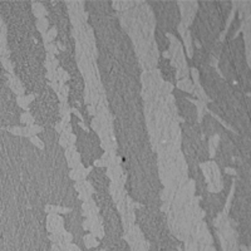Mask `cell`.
Returning a JSON list of instances; mask_svg holds the SVG:
<instances>
[{
  "instance_id": "23",
  "label": "cell",
  "mask_w": 251,
  "mask_h": 251,
  "mask_svg": "<svg viewBox=\"0 0 251 251\" xmlns=\"http://www.w3.org/2000/svg\"><path fill=\"white\" fill-rule=\"evenodd\" d=\"M70 106L68 104V102L67 103H59V111H60V116H63V114H65V113H72L70 112Z\"/></svg>"
},
{
  "instance_id": "12",
  "label": "cell",
  "mask_w": 251,
  "mask_h": 251,
  "mask_svg": "<svg viewBox=\"0 0 251 251\" xmlns=\"http://www.w3.org/2000/svg\"><path fill=\"white\" fill-rule=\"evenodd\" d=\"M69 177L72 181L78 182V181H84L87 178V173L86 170L84 171H78V170H70L69 171Z\"/></svg>"
},
{
  "instance_id": "37",
  "label": "cell",
  "mask_w": 251,
  "mask_h": 251,
  "mask_svg": "<svg viewBox=\"0 0 251 251\" xmlns=\"http://www.w3.org/2000/svg\"><path fill=\"white\" fill-rule=\"evenodd\" d=\"M225 171H226V173H229V175H232V176H235V175H236V171H235L234 168L226 167V168H225Z\"/></svg>"
},
{
  "instance_id": "20",
  "label": "cell",
  "mask_w": 251,
  "mask_h": 251,
  "mask_svg": "<svg viewBox=\"0 0 251 251\" xmlns=\"http://www.w3.org/2000/svg\"><path fill=\"white\" fill-rule=\"evenodd\" d=\"M44 48H45L47 53H50V54H53V55H57V54H59V53H60V52L58 50V48H57L55 43H49V44H45V45H44Z\"/></svg>"
},
{
  "instance_id": "4",
  "label": "cell",
  "mask_w": 251,
  "mask_h": 251,
  "mask_svg": "<svg viewBox=\"0 0 251 251\" xmlns=\"http://www.w3.org/2000/svg\"><path fill=\"white\" fill-rule=\"evenodd\" d=\"M8 86L10 87V89L18 96V97H23L25 96V89L23 87V83L14 74V75H10L8 74Z\"/></svg>"
},
{
  "instance_id": "15",
  "label": "cell",
  "mask_w": 251,
  "mask_h": 251,
  "mask_svg": "<svg viewBox=\"0 0 251 251\" xmlns=\"http://www.w3.org/2000/svg\"><path fill=\"white\" fill-rule=\"evenodd\" d=\"M84 245L87 249H93L96 246H98V241H97V237L93 235V234H87L84 236Z\"/></svg>"
},
{
  "instance_id": "24",
  "label": "cell",
  "mask_w": 251,
  "mask_h": 251,
  "mask_svg": "<svg viewBox=\"0 0 251 251\" xmlns=\"http://www.w3.org/2000/svg\"><path fill=\"white\" fill-rule=\"evenodd\" d=\"M62 239H63V243H64V244H70V243L73 241L72 234L68 232V231H65V230L62 232Z\"/></svg>"
},
{
  "instance_id": "14",
  "label": "cell",
  "mask_w": 251,
  "mask_h": 251,
  "mask_svg": "<svg viewBox=\"0 0 251 251\" xmlns=\"http://www.w3.org/2000/svg\"><path fill=\"white\" fill-rule=\"evenodd\" d=\"M200 168H201V171H202V173H204V176L206 178V182L210 183L211 180H212V172H211V167H210V161L200 163Z\"/></svg>"
},
{
  "instance_id": "8",
  "label": "cell",
  "mask_w": 251,
  "mask_h": 251,
  "mask_svg": "<svg viewBox=\"0 0 251 251\" xmlns=\"http://www.w3.org/2000/svg\"><path fill=\"white\" fill-rule=\"evenodd\" d=\"M57 35H58V30H57V28H55V26L49 28L44 34H42V38H43V43H44V45H45V44H49V43H54Z\"/></svg>"
},
{
  "instance_id": "33",
  "label": "cell",
  "mask_w": 251,
  "mask_h": 251,
  "mask_svg": "<svg viewBox=\"0 0 251 251\" xmlns=\"http://www.w3.org/2000/svg\"><path fill=\"white\" fill-rule=\"evenodd\" d=\"M63 126H64V122H62V121L58 122V123H55V131H57L59 134L63 132Z\"/></svg>"
},
{
  "instance_id": "27",
  "label": "cell",
  "mask_w": 251,
  "mask_h": 251,
  "mask_svg": "<svg viewBox=\"0 0 251 251\" xmlns=\"http://www.w3.org/2000/svg\"><path fill=\"white\" fill-rule=\"evenodd\" d=\"M59 93H60L64 98H68V94H69V87H68L67 84H64V86L59 89Z\"/></svg>"
},
{
  "instance_id": "38",
  "label": "cell",
  "mask_w": 251,
  "mask_h": 251,
  "mask_svg": "<svg viewBox=\"0 0 251 251\" xmlns=\"http://www.w3.org/2000/svg\"><path fill=\"white\" fill-rule=\"evenodd\" d=\"M53 59H55V55H53V54H50V53H47V58H45V60L52 62Z\"/></svg>"
},
{
  "instance_id": "13",
  "label": "cell",
  "mask_w": 251,
  "mask_h": 251,
  "mask_svg": "<svg viewBox=\"0 0 251 251\" xmlns=\"http://www.w3.org/2000/svg\"><path fill=\"white\" fill-rule=\"evenodd\" d=\"M35 26H36V30H38L40 34H44V33L49 29V20H48L47 18L36 19V20H35Z\"/></svg>"
},
{
  "instance_id": "26",
  "label": "cell",
  "mask_w": 251,
  "mask_h": 251,
  "mask_svg": "<svg viewBox=\"0 0 251 251\" xmlns=\"http://www.w3.org/2000/svg\"><path fill=\"white\" fill-rule=\"evenodd\" d=\"M209 141L212 143V146H214L215 148H217V147H219V143H220V136H219V134H214Z\"/></svg>"
},
{
  "instance_id": "35",
  "label": "cell",
  "mask_w": 251,
  "mask_h": 251,
  "mask_svg": "<svg viewBox=\"0 0 251 251\" xmlns=\"http://www.w3.org/2000/svg\"><path fill=\"white\" fill-rule=\"evenodd\" d=\"M24 97H25V99H26V102H28L29 104H30L33 101H35V96H34V94H25Z\"/></svg>"
},
{
  "instance_id": "19",
  "label": "cell",
  "mask_w": 251,
  "mask_h": 251,
  "mask_svg": "<svg viewBox=\"0 0 251 251\" xmlns=\"http://www.w3.org/2000/svg\"><path fill=\"white\" fill-rule=\"evenodd\" d=\"M16 104H18L21 109H24L25 112L29 111V103L26 102V99H25L24 96H23V97H16Z\"/></svg>"
},
{
  "instance_id": "36",
  "label": "cell",
  "mask_w": 251,
  "mask_h": 251,
  "mask_svg": "<svg viewBox=\"0 0 251 251\" xmlns=\"http://www.w3.org/2000/svg\"><path fill=\"white\" fill-rule=\"evenodd\" d=\"M94 166H96V167H106V166H104V162H103L101 158L94 161Z\"/></svg>"
},
{
  "instance_id": "3",
  "label": "cell",
  "mask_w": 251,
  "mask_h": 251,
  "mask_svg": "<svg viewBox=\"0 0 251 251\" xmlns=\"http://www.w3.org/2000/svg\"><path fill=\"white\" fill-rule=\"evenodd\" d=\"M177 30H178V34H180L181 38H182L183 47H185V49H186V54H187V57L191 59V58L193 57V47H192V36H191V31H190L187 28H185L181 23L178 24Z\"/></svg>"
},
{
  "instance_id": "30",
  "label": "cell",
  "mask_w": 251,
  "mask_h": 251,
  "mask_svg": "<svg viewBox=\"0 0 251 251\" xmlns=\"http://www.w3.org/2000/svg\"><path fill=\"white\" fill-rule=\"evenodd\" d=\"M62 133H73V127H72V125L70 123H64Z\"/></svg>"
},
{
  "instance_id": "22",
  "label": "cell",
  "mask_w": 251,
  "mask_h": 251,
  "mask_svg": "<svg viewBox=\"0 0 251 251\" xmlns=\"http://www.w3.org/2000/svg\"><path fill=\"white\" fill-rule=\"evenodd\" d=\"M8 131L14 134V136H19V137H23V127H19V126H15V127H9Z\"/></svg>"
},
{
  "instance_id": "32",
  "label": "cell",
  "mask_w": 251,
  "mask_h": 251,
  "mask_svg": "<svg viewBox=\"0 0 251 251\" xmlns=\"http://www.w3.org/2000/svg\"><path fill=\"white\" fill-rule=\"evenodd\" d=\"M87 111H88V113H89L92 117H96V113H97V111H96V107H93V106L88 104V106H87Z\"/></svg>"
},
{
  "instance_id": "11",
  "label": "cell",
  "mask_w": 251,
  "mask_h": 251,
  "mask_svg": "<svg viewBox=\"0 0 251 251\" xmlns=\"http://www.w3.org/2000/svg\"><path fill=\"white\" fill-rule=\"evenodd\" d=\"M195 106H196V109H197V117H198V121L202 120L204 114L206 113L207 108H206V103L202 102V101H198V99H190Z\"/></svg>"
},
{
  "instance_id": "10",
  "label": "cell",
  "mask_w": 251,
  "mask_h": 251,
  "mask_svg": "<svg viewBox=\"0 0 251 251\" xmlns=\"http://www.w3.org/2000/svg\"><path fill=\"white\" fill-rule=\"evenodd\" d=\"M45 212L47 214H68L70 212L69 207H63V206H58V205H47L45 206Z\"/></svg>"
},
{
  "instance_id": "2",
  "label": "cell",
  "mask_w": 251,
  "mask_h": 251,
  "mask_svg": "<svg viewBox=\"0 0 251 251\" xmlns=\"http://www.w3.org/2000/svg\"><path fill=\"white\" fill-rule=\"evenodd\" d=\"M47 230L50 234L62 235V232L64 231V221H63L62 216H59L58 214H48Z\"/></svg>"
},
{
  "instance_id": "16",
  "label": "cell",
  "mask_w": 251,
  "mask_h": 251,
  "mask_svg": "<svg viewBox=\"0 0 251 251\" xmlns=\"http://www.w3.org/2000/svg\"><path fill=\"white\" fill-rule=\"evenodd\" d=\"M20 122L25 126H30V125H34V123H35V120H34V117L31 116V113H30L29 111H26V112H23V113L20 114Z\"/></svg>"
},
{
  "instance_id": "39",
  "label": "cell",
  "mask_w": 251,
  "mask_h": 251,
  "mask_svg": "<svg viewBox=\"0 0 251 251\" xmlns=\"http://www.w3.org/2000/svg\"><path fill=\"white\" fill-rule=\"evenodd\" d=\"M78 125H79V127H81V128H82L83 131L88 132V127H87V126L84 125V122H81V121H79V122H78Z\"/></svg>"
},
{
  "instance_id": "1",
  "label": "cell",
  "mask_w": 251,
  "mask_h": 251,
  "mask_svg": "<svg viewBox=\"0 0 251 251\" xmlns=\"http://www.w3.org/2000/svg\"><path fill=\"white\" fill-rule=\"evenodd\" d=\"M180 8H181V24L188 29V26L192 24L196 10H197V3L195 1H186L178 3Z\"/></svg>"
},
{
  "instance_id": "17",
  "label": "cell",
  "mask_w": 251,
  "mask_h": 251,
  "mask_svg": "<svg viewBox=\"0 0 251 251\" xmlns=\"http://www.w3.org/2000/svg\"><path fill=\"white\" fill-rule=\"evenodd\" d=\"M0 60H1V64H3V67L5 68V70H8L10 75H14V68H13V64H11L10 59H9V58H3V57H0Z\"/></svg>"
},
{
  "instance_id": "29",
  "label": "cell",
  "mask_w": 251,
  "mask_h": 251,
  "mask_svg": "<svg viewBox=\"0 0 251 251\" xmlns=\"http://www.w3.org/2000/svg\"><path fill=\"white\" fill-rule=\"evenodd\" d=\"M70 112H72L74 116H77V117L79 118V121H81V122H84V120H83V116H82V113L79 112V109H77V108H70Z\"/></svg>"
},
{
  "instance_id": "31",
  "label": "cell",
  "mask_w": 251,
  "mask_h": 251,
  "mask_svg": "<svg viewBox=\"0 0 251 251\" xmlns=\"http://www.w3.org/2000/svg\"><path fill=\"white\" fill-rule=\"evenodd\" d=\"M67 251H81V249L78 245L70 243V244H67Z\"/></svg>"
},
{
  "instance_id": "41",
  "label": "cell",
  "mask_w": 251,
  "mask_h": 251,
  "mask_svg": "<svg viewBox=\"0 0 251 251\" xmlns=\"http://www.w3.org/2000/svg\"><path fill=\"white\" fill-rule=\"evenodd\" d=\"M241 250H243V251H249V249H248V248H245V246H241Z\"/></svg>"
},
{
  "instance_id": "28",
  "label": "cell",
  "mask_w": 251,
  "mask_h": 251,
  "mask_svg": "<svg viewBox=\"0 0 251 251\" xmlns=\"http://www.w3.org/2000/svg\"><path fill=\"white\" fill-rule=\"evenodd\" d=\"M59 144H60V147H63L64 149L69 147V143H68L67 138H65V137H63V136H60V137H59Z\"/></svg>"
},
{
  "instance_id": "9",
  "label": "cell",
  "mask_w": 251,
  "mask_h": 251,
  "mask_svg": "<svg viewBox=\"0 0 251 251\" xmlns=\"http://www.w3.org/2000/svg\"><path fill=\"white\" fill-rule=\"evenodd\" d=\"M193 87H195V89H193V93L192 94H195L196 97H197V99L198 101H202V102H210V98L207 97V94H206V91L204 89V87L201 86V83H197V84H193Z\"/></svg>"
},
{
  "instance_id": "6",
  "label": "cell",
  "mask_w": 251,
  "mask_h": 251,
  "mask_svg": "<svg viewBox=\"0 0 251 251\" xmlns=\"http://www.w3.org/2000/svg\"><path fill=\"white\" fill-rule=\"evenodd\" d=\"M176 87L180 89V91H183V92H187V93H193V83L190 78H183V79H180L177 81L176 83Z\"/></svg>"
},
{
  "instance_id": "18",
  "label": "cell",
  "mask_w": 251,
  "mask_h": 251,
  "mask_svg": "<svg viewBox=\"0 0 251 251\" xmlns=\"http://www.w3.org/2000/svg\"><path fill=\"white\" fill-rule=\"evenodd\" d=\"M30 142L36 147V148H39V149H44L45 148V146H44V142L38 137V136H31L30 138Z\"/></svg>"
},
{
  "instance_id": "34",
  "label": "cell",
  "mask_w": 251,
  "mask_h": 251,
  "mask_svg": "<svg viewBox=\"0 0 251 251\" xmlns=\"http://www.w3.org/2000/svg\"><path fill=\"white\" fill-rule=\"evenodd\" d=\"M89 226H91V221H89L88 217H86V220L83 221V229H84L86 231H89Z\"/></svg>"
},
{
  "instance_id": "5",
  "label": "cell",
  "mask_w": 251,
  "mask_h": 251,
  "mask_svg": "<svg viewBox=\"0 0 251 251\" xmlns=\"http://www.w3.org/2000/svg\"><path fill=\"white\" fill-rule=\"evenodd\" d=\"M42 132H43V127L39 125H35V123L23 127V137L30 138L31 136H36L38 133H42Z\"/></svg>"
},
{
  "instance_id": "40",
  "label": "cell",
  "mask_w": 251,
  "mask_h": 251,
  "mask_svg": "<svg viewBox=\"0 0 251 251\" xmlns=\"http://www.w3.org/2000/svg\"><path fill=\"white\" fill-rule=\"evenodd\" d=\"M162 54H163V57H165V58H168V59H171V54H170V52H168V50H165Z\"/></svg>"
},
{
  "instance_id": "25",
  "label": "cell",
  "mask_w": 251,
  "mask_h": 251,
  "mask_svg": "<svg viewBox=\"0 0 251 251\" xmlns=\"http://www.w3.org/2000/svg\"><path fill=\"white\" fill-rule=\"evenodd\" d=\"M83 183H84V188L87 190V192L88 193H91V195H93L94 192H96V190H94V187L92 186V183L89 182V181H87V180H84L83 181Z\"/></svg>"
},
{
  "instance_id": "21",
  "label": "cell",
  "mask_w": 251,
  "mask_h": 251,
  "mask_svg": "<svg viewBox=\"0 0 251 251\" xmlns=\"http://www.w3.org/2000/svg\"><path fill=\"white\" fill-rule=\"evenodd\" d=\"M190 74H191V77H192V83H193V84L200 83V73H198V70H197L196 68H191V69H190Z\"/></svg>"
},
{
  "instance_id": "7",
  "label": "cell",
  "mask_w": 251,
  "mask_h": 251,
  "mask_svg": "<svg viewBox=\"0 0 251 251\" xmlns=\"http://www.w3.org/2000/svg\"><path fill=\"white\" fill-rule=\"evenodd\" d=\"M31 10H33V14L36 19H42V18H47V9L45 6L42 4V3H33L31 4Z\"/></svg>"
}]
</instances>
